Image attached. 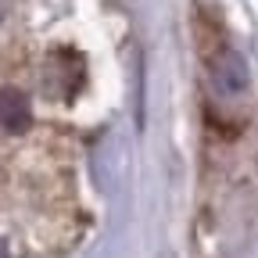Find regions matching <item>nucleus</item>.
Listing matches in <instances>:
<instances>
[{
  "mask_svg": "<svg viewBox=\"0 0 258 258\" xmlns=\"http://www.w3.org/2000/svg\"><path fill=\"white\" fill-rule=\"evenodd\" d=\"M212 83L219 93L237 97L247 90V61L233 50V47H219L212 54Z\"/></svg>",
  "mask_w": 258,
  "mask_h": 258,
  "instance_id": "nucleus-1",
  "label": "nucleus"
},
{
  "mask_svg": "<svg viewBox=\"0 0 258 258\" xmlns=\"http://www.w3.org/2000/svg\"><path fill=\"white\" fill-rule=\"evenodd\" d=\"M32 125V104L15 86H0V129L8 133H25Z\"/></svg>",
  "mask_w": 258,
  "mask_h": 258,
  "instance_id": "nucleus-2",
  "label": "nucleus"
},
{
  "mask_svg": "<svg viewBox=\"0 0 258 258\" xmlns=\"http://www.w3.org/2000/svg\"><path fill=\"white\" fill-rule=\"evenodd\" d=\"M8 18V0H0V22Z\"/></svg>",
  "mask_w": 258,
  "mask_h": 258,
  "instance_id": "nucleus-3",
  "label": "nucleus"
},
{
  "mask_svg": "<svg viewBox=\"0 0 258 258\" xmlns=\"http://www.w3.org/2000/svg\"><path fill=\"white\" fill-rule=\"evenodd\" d=\"M0 258H8V251H4V244H0Z\"/></svg>",
  "mask_w": 258,
  "mask_h": 258,
  "instance_id": "nucleus-4",
  "label": "nucleus"
}]
</instances>
